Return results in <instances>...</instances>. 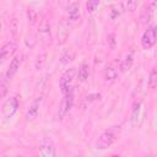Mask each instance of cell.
Listing matches in <instances>:
<instances>
[{
    "label": "cell",
    "instance_id": "cell-27",
    "mask_svg": "<svg viewBox=\"0 0 157 157\" xmlns=\"http://www.w3.org/2000/svg\"><path fill=\"white\" fill-rule=\"evenodd\" d=\"M114 38H115V36H114L113 33L108 36V42L110 43V48H112V49L115 47V39H114Z\"/></svg>",
    "mask_w": 157,
    "mask_h": 157
},
{
    "label": "cell",
    "instance_id": "cell-21",
    "mask_svg": "<svg viewBox=\"0 0 157 157\" xmlns=\"http://www.w3.org/2000/svg\"><path fill=\"white\" fill-rule=\"evenodd\" d=\"M121 12H123V5H121V4L114 5V6L112 7V10H110V17H112L113 20H115V18H118V17L121 15Z\"/></svg>",
    "mask_w": 157,
    "mask_h": 157
},
{
    "label": "cell",
    "instance_id": "cell-12",
    "mask_svg": "<svg viewBox=\"0 0 157 157\" xmlns=\"http://www.w3.org/2000/svg\"><path fill=\"white\" fill-rule=\"evenodd\" d=\"M16 50V44L13 42H7L6 44L2 45L1 50H0V58H1V63H4L7 58H10Z\"/></svg>",
    "mask_w": 157,
    "mask_h": 157
},
{
    "label": "cell",
    "instance_id": "cell-20",
    "mask_svg": "<svg viewBox=\"0 0 157 157\" xmlns=\"http://www.w3.org/2000/svg\"><path fill=\"white\" fill-rule=\"evenodd\" d=\"M141 107V104H140V102H136L134 105H132V109H131V123H132V125H135L136 123H137V119H139V115H140V108Z\"/></svg>",
    "mask_w": 157,
    "mask_h": 157
},
{
    "label": "cell",
    "instance_id": "cell-9",
    "mask_svg": "<svg viewBox=\"0 0 157 157\" xmlns=\"http://www.w3.org/2000/svg\"><path fill=\"white\" fill-rule=\"evenodd\" d=\"M38 36L45 43L50 42V23L47 20H42L38 26Z\"/></svg>",
    "mask_w": 157,
    "mask_h": 157
},
{
    "label": "cell",
    "instance_id": "cell-14",
    "mask_svg": "<svg viewBox=\"0 0 157 157\" xmlns=\"http://www.w3.org/2000/svg\"><path fill=\"white\" fill-rule=\"evenodd\" d=\"M67 13H69V18L70 21H77L80 18V4L78 2H72L71 5H69L67 7Z\"/></svg>",
    "mask_w": 157,
    "mask_h": 157
},
{
    "label": "cell",
    "instance_id": "cell-8",
    "mask_svg": "<svg viewBox=\"0 0 157 157\" xmlns=\"http://www.w3.org/2000/svg\"><path fill=\"white\" fill-rule=\"evenodd\" d=\"M118 77V63L112 61L107 65L104 70V81L105 82H114Z\"/></svg>",
    "mask_w": 157,
    "mask_h": 157
},
{
    "label": "cell",
    "instance_id": "cell-16",
    "mask_svg": "<svg viewBox=\"0 0 157 157\" xmlns=\"http://www.w3.org/2000/svg\"><path fill=\"white\" fill-rule=\"evenodd\" d=\"M88 76H90V67H88V65H87V64L81 65V67H80L78 71H77V77H78V80H80L81 82H85V81L88 78Z\"/></svg>",
    "mask_w": 157,
    "mask_h": 157
},
{
    "label": "cell",
    "instance_id": "cell-15",
    "mask_svg": "<svg viewBox=\"0 0 157 157\" xmlns=\"http://www.w3.org/2000/svg\"><path fill=\"white\" fill-rule=\"evenodd\" d=\"M151 18H152V7L151 6H145L144 10L141 11V15H140L141 23L146 25L151 21Z\"/></svg>",
    "mask_w": 157,
    "mask_h": 157
},
{
    "label": "cell",
    "instance_id": "cell-24",
    "mask_svg": "<svg viewBox=\"0 0 157 157\" xmlns=\"http://www.w3.org/2000/svg\"><path fill=\"white\" fill-rule=\"evenodd\" d=\"M98 5H99V0H88V2L86 5L87 11L88 12H94L96 9L98 7Z\"/></svg>",
    "mask_w": 157,
    "mask_h": 157
},
{
    "label": "cell",
    "instance_id": "cell-2",
    "mask_svg": "<svg viewBox=\"0 0 157 157\" xmlns=\"http://www.w3.org/2000/svg\"><path fill=\"white\" fill-rule=\"evenodd\" d=\"M72 102H74V91H72V87L70 90H67L66 92H64V98L60 103V107H59V110H58V117L59 119H63L66 113L70 110L71 105H72Z\"/></svg>",
    "mask_w": 157,
    "mask_h": 157
},
{
    "label": "cell",
    "instance_id": "cell-23",
    "mask_svg": "<svg viewBox=\"0 0 157 157\" xmlns=\"http://www.w3.org/2000/svg\"><path fill=\"white\" fill-rule=\"evenodd\" d=\"M9 29H10V33L12 36H16L17 34V31H18V23H17V20L13 17L12 20H10V25H9Z\"/></svg>",
    "mask_w": 157,
    "mask_h": 157
},
{
    "label": "cell",
    "instance_id": "cell-18",
    "mask_svg": "<svg viewBox=\"0 0 157 157\" xmlns=\"http://www.w3.org/2000/svg\"><path fill=\"white\" fill-rule=\"evenodd\" d=\"M147 86L151 90H153L157 86V67L151 70V72L148 75V80H147Z\"/></svg>",
    "mask_w": 157,
    "mask_h": 157
},
{
    "label": "cell",
    "instance_id": "cell-6",
    "mask_svg": "<svg viewBox=\"0 0 157 157\" xmlns=\"http://www.w3.org/2000/svg\"><path fill=\"white\" fill-rule=\"evenodd\" d=\"M71 31V25L69 23V21L63 20L59 25H58V34H56V40L58 44H64L70 34Z\"/></svg>",
    "mask_w": 157,
    "mask_h": 157
},
{
    "label": "cell",
    "instance_id": "cell-28",
    "mask_svg": "<svg viewBox=\"0 0 157 157\" xmlns=\"http://www.w3.org/2000/svg\"><path fill=\"white\" fill-rule=\"evenodd\" d=\"M58 4H59V6H61V7H69V0H58Z\"/></svg>",
    "mask_w": 157,
    "mask_h": 157
},
{
    "label": "cell",
    "instance_id": "cell-10",
    "mask_svg": "<svg viewBox=\"0 0 157 157\" xmlns=\"http://www.w3.org/2000/svg\"><path fill=\"white\" fill-rule=\"evenodd\" d=\"M20 65H21V56H15V58L11 60V63H10V65H9V67H7L6 72H5V77H6L9 81L16 75V72H17L18 69H20Z\"/></svg>",
    "mask_w": 157,
    "mask_h": 157
},
{
    "label": "cell",
    "instance_id": "cell-1",
    "mask_svg": "<svg viewBox=\"0 0 157 157\" xmlns=\"http://www.w3.org/2000/svg\"><path fill=\"white\" fill-rule=\"evenodd\" d=\"M120 130H121L120 125H114V126L107 129L105 131H103L96 141V148L97 150H105L109 146H112L117 141L118 136L120 135Z\"/></svg>",
    "mask_w": 157,
    "mask_h": 157
},
{
    "label": "cell",
    "instance_id": "cell-13",
    "mask_svg": "<svg viewBox=\"0 0 157 157\" xmlns=\"http://www.w3.org/2000/svg\"><path fill=\"white\" fill-rule=\"evenodd\" d=\"M132 63H134V52H132V50H129V52L124 55V58H123V60H121V63H120V71H121V72L129 71L130 67L132 66Z\"/></svg>",
    "mask_w": 157,
    "mask_h": 157
},
{
    "label": "cell",
    "instance_id": "cell-3",
    "mask_svg": "<svg viewBox=\"0 0 157 157\" xmlns=\"http://www.w3.org/2000/svg\"><path fill=\"white\" fill-rule=\"evenodd\" d=\"M156 40H157V31H156V28L148 27L144 32V34L141 37V45H142L144 49H150V48H152L155 45Z\"/></svg>",
    "mask_w": 157,
    "mask_h": 157
},
{
    "label": "cell",
    "instance_id": "cell-4",
    "mask_svg": "<svg viewBox=\"0 0 157 157\" xmlns=\"http://www.w3.org/2000/svg\"><path fill=\"white\" fill-rule=\"evenodd\" d=\"M76 75H77V71H76L75 67H71V69H69V70H66L64 72V75L60 78V82H59L63 93L71 88V83H72V81H74Z\"/></svg>",
    "mask_w": 157,
    "mask_h": 157
},
{
    "label": "cell",
    "instance_id": "cell-29",
    "mask_svg": "<svg viewBox=\"0 0 157 157\" xmlns=\"http://www.w3.org/2000/svg\"><path fill=\"white\" fill-rule=\"evenodd\" d=\"M153 5H155V7H157V0H153Z\"/></svg>",
    "mask_w": 157,
    "mask_h": 157
},
{
    "label": "cell",
    "instance_id": "cell-19",
    "mask_svg": "<svg viewBox=\"0 0 157 157\" xmlns=\"http://www.w3.org/2000/svg\"><path fill=\"white\" fill-rule=\"evenodd\" d=\"M45 61H47V53L45 52L39 53L38 56H37V59H36V63H34L36 70H42L43 66H44V64H45Z\"/></svg>",
    "mask_w": 157,
    "mask_h": 157
},
{
    "label": "cell",
    "instance_id": "cell-5",
    "mask_svg": "<svg viewBox=\"0 0 157 157\" xmlns=\"http://www.w3.org/2000/svg\"><path fill=\"white\" fill-rule=\"evenodd\" d=\"M18 105H20V103H18V99L16 97H10L7 101H5V103L2 105V115H4V118L9 119V118L13 117V114L17 112Z\"/></svg>",
    "mask_w": 157,
    "mask_h": 157
},
{
    "label": "cell",
    "instance_id": "cell-22",
    "mask_svg": "<svg viewBox=\"0 0 157 157\" xmlns=\"http://www.w3.org/2000/svg\"><path fill=\"white\" fill-rule=\"evenodd\" d=\"M7 82H9V80L4 75L2 78H1V82H0V96H1V98H4L7 93Z\"/></svg>",
    "mask_w": 157,
    "mask_h": 157
},
{
    "label": "cell",
    "instance_id": "cell-7",
    "mask_svg": "<svg viewBox=\"0 0 157 157\" xmlns=\"http://www.w3.org/2000/svg\"><path fill=\"white\" fill-rule=\"evenodd\" d=\"M39 155L44 157H53L55 156V148L53 145V141L49 137H44L42 140L40 147H39Z\"/></svg>",
    "mask_w": 157,
    "mask_h": 157
},
{
    "label": "cell",
    "instance_id": "cell-25",
    "mask_svg": "<svg viewBox=\"0 0 157 157\" xmlns=\"http://www.w3.org/2000/svg\"><path fill=\"white\" fill-rule=\"evenodd\" d=\"M36 43H37V39H36V37H34V36H29V37H27V38H26V45H27V47L33 48Z\"/></svg>",
    "mask_w": 157,
    "mask_h": 157
},
{
    "label": "cell",
    "instance_id": "cell-11",
    "mask_svg": "<svg viewBox=\"0 0 157 157\" xmlns=\"http://www.w3.org/2000/svg\"><path fill=\"white\" fill-rule=\"evenodd\" d=\"M40 103H42V97H36L34 99H33V102L31 103V105H29V108H28V110H27V114H26V117H27V119H34L36 117H37V114H38V112H39V107H40Z\"/></svg>",
    "mask_w": 157,
    "mask_h": 157
},
{
    "label": "cell",
    "instance_id": "cell-17",
    "mask_svg": "<svg viewBox=\"0 0 157 157\" xmlns=\"http://www.w3.org/2000/svg\"><path fill=\"white\" fill-rule=\"evenodd\" d=\"M74 59H75V52H74L72 49L65 50V52L61 54V56H60L61 64H69V63H71Z\"/></svg>",
    "mask_w": 157,
    "mask_h": 157
},
{
    "label": "cell",
    "instance_id": "cell-26",
    "mask_svg": "<svg viewBox=\"0 0 157 157\" xmlns=\"http://www.w3.org/2000/svg\"><path fill=\"white\" fill-rule=\"evenodd\" d=\"M136 0H128L126 1V9L129 10V11H134L135 9H136Z\"/></svg>",
    "mask_w": 157,
    "mask_h": 157
}]
</instances>
